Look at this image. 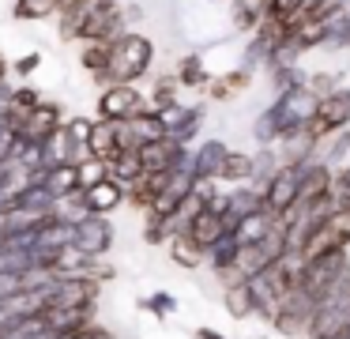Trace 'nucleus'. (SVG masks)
<instances>
[{
    "instance_id": "nucleus-1",
    "label": "nucleus",
    "mask_w": 350,
    "mask_h": 339,
    "mask_svg": "<svg viewBox=\"0 0 350 339\" xmlns=\"http://www.w3.org/2000/svg\"><path fill=\"white\" fill-rule=\"evenodd\" d=\"M154 64V42L136 30H121L109 42V64L102 83H136L139 75H147Z\"/></svg>"
},
{
    "instance_id": "nucleus-2",
    "label": "nucleus",
    "mask_w": 350,
    "mask_h": 339,
    "mask_svg": "<svg viewBox=\"0 0 350 339\" xmlns=\"http://www.w3.org/2000/svg\"><path fill=\"white\" fill-rule=\"evenodd\" d=\"M350 271V256L347 249H332V253H320L312 260H301V275H297V290L309 294L312 301L324 298V290L335 283L339 275Z\"/></svg>"
},
{
    "instance_id": "nucleus-3",
    "label": "nucleus",
    "mask_w": 350,
    "mask_h": 339,
    "mask_svg": "<svg viewBox=\"0 0 350 339\" xmlns=\"http://www.w3.org/2000/svg\"><path fill=\"white\" fill-rule=\"evenodd\" d=\"M46 305H68V309H91L98 305V294H102V283L91 275H53L46 286Z\"/></svg>"
},
{
    "instance_id": "nucleus-4",
    "label": "nucleus",
    "mask_w": 350,
    "mask_h": 339,
    "mask_svg": "<svg viewBox=\"0 0 350 339\" xmlns=\"http://www.w3.org/2000/svg\"><path fill=\"white\" fill-rule=\"evenodd\" d=\"M305 162H309V158H305ZM305 162H279L271 177L260 185V208H264L267 215H282L286 208H294Z\"/></svg>"
},
{
    "instance_id": "nucleus-5",
    "label": "nucleus",
    "mask_w": 350,
    "mask_h": 339,
    "mask_svg": "<svg viewBox=\"0 0 350 339\" xmlns=\"http://www.w3.org/2000/svg\"><path fill=\"white\" fill-rule=\"evenodd\" d=\"M332 249H350V208H342V203H335L332 215L305 238V245L297 256H301V260H312V256L332 253Z\"/></svg>"
},
{
    "instance_id": "nucleus-6",
    "label": "nucleus",
    "mask_w": 350,
    "mask_h": 339,
    "mask_svg": "<svg viewBox=\"0 0 350 339\" xmlns=\"http://www.w3.org/2000/svg\"><path fill=\"white\" fill-rule=\"evenodd\" d=\"M109 245H113V223H109V215L87 211L83 218L72 223V249H79L87 256H106Z\"/></svg>"
},
{
    "instance_id": "nucleus-7",
    "label": "nucleus",
    "mask_w": 350,
    "mask_h": 339,
    "mask_svg": "<svg viewBox=\"0 0 350 339\" xmlns=\"http://www.w3.org/2000/svg\"><path fill=\"white\" fill-rule=\"evenodd\" d=\"M305 128L312 132V140L332 132V128H350V87H335L332 95H320L317 113H312V121Z\"/></svg>"
},
{
    "instance_id": "nucleus-8",
    "label": "nucleus",
    "mask_w": 350,
    "mask_h": 339,
    "mask_svg": "<svg viewBox=\"0 0 350 339\" xmlns=\"http://www.w3.org/2000/svg\"><path fill=\"white\" fill-rule=\"evenodd\" d=\"M144 105L147 98L136 90V83H106V90L98 95V121H129Z\"/></svg>"
},
{
    "instance_id": "nucleus-9",
    "label": "nucleus",
    "mask_w": 350,
    "mask_h": 339,
    "mask_svg": "<svg viewBox=\"0 0 350 339\" xmlns=\"http://www.w3.org/2000/svg\"><path fill=\"white\" fill-rule=\"evenodd\" d=\"M177 234H189V238L207 253V249H211L215 241L222 238V234H230V230H226V223H222V211H215V208H200L192 218H185V226H181Z\"/></svg>"
},
{
    "instance_id": "nucleus-10",
    "label": "nucleus",
    "mask_w": 350,
    "mask_h": 339,
    "mask_svg": "<svg viewBox=\"0 0 350 339\" xmlns=\"http://www.w3.org/2000/svg\"><path fill=\"white\" fill-rule=\"evenodd\" d=\"M332 177H335V170L327 162H320V158H309L305 162V170H301V185H297V208H305V203H312V200H320L324 192H332Z\"/></svg>"
},
{
    "instance_id": "nucleus-11",
    "label": "nucleus",
    "mask_w": 350,
    "mask_h": 339,
    "mask_svg": "<svg viewBox=\"0 0 350 339\" xmlns=\"http://www.w3.org/2000/svg\"><path fill=\"white\" fill-rule=\"evenodd\" d=\"M57 125H64V105H61V102H49V98H42V102L23 117V125H19L16 132H23L27 140H42V136H49Z\"/></svg>"
},
{
    "instance_id": "nucleus-12",
    "label": "nucleus",
    "mask_w": 350,
    "mask_h": 339,
    "mask_svg": "<svg viewBox=\"0 0 350 339\" xmlns=\"http://www.w3.org/2000/svg\"><path fill=\"white\" fill-rule=\"evenodd\" d=\"M38 321L46 324V331L53 336H68V331L91 324V309H68V305H46L38 313Z\"/></svg>"
},
{
    "instance_id": "nucleus-13",
    "label": "nucleus",
    "mask_w": 350,
    "mask_h": 339,
    "mask_svg": "<svg viewBox=\"0 0 350 339\" xmlns=\"http://www.w3.org/2000/svg\"><path fill=\"white\" fill-rule=\"evenodd\" d=\"M83 200H87V211H94V215H109V211H117L124 203V185H117L113 177H102L98 185L83 188Z\"/></svg>"
},
{
    "instance_id": "nucleus-14",
    "label": "nucleus",
    "mask_w": 350,
    "mask_h": 339,
    "mask_svg": "<svg viewBox=\"0 0 350 339\" xmlns=\"http://www.w3.org/2000/svg\"><path fill=\"white\" fill-rule=\"evenodd\" d=\"M226 143L222 140H204L196 151H192V173L196 177H219V166H222V158H226Z\"/></svg>"
},
{
    "instance_id": "nucleus-15",
    "label": "nucleus",
    "mask_w": 350,
    "mask_h": 339,
    "mask_svg": "<svg viewBox=\"0 0 350 339\" xmlns=\"http://www.w3.org/2000/svg\"><path fill=\"white\" fill-rule=\"evenodd\" d=\"M117 151H121V147H117L113 121H98V117H94V128H91V136H87V155H94V158H102V162H109Z\"/></svg>"
},
{
    "instance_id": "nucleus-16",
    "label": "nucleus",
    "mask_w": 350,
    "mask_h": 339,
    "mask_svg": "<svg viewBox=\"0 0 350 339\" xmlns=\"http://www.w3.org/2000/svg\"><path fill=\"white\" fill-rule=\"evenodd\" d=\"M271 218H275V215H267L264 208H260V211H249V215H241V218H237V226H234L237 245H256V241L264 238L267 230H271Z\"/></svg>"
},
{
    "instance_id": "nucleus-17",
    "label": "nucleus",
    "mask_w": 350,
    "mask_h": 339,
    "mask_svg": "<svg viewBox=\"0 0 350 339\" xmlns=\"http://www.w3.org/2000/svg\"><path fill=\"white\" fill-rule=\"evenodd\" d=\"M222 305H226V313L234 316V321H249V316H256V309H252V294H249V286H245V279L222 286Z\"/></svg>"
},
{
    "instance_id": "nucleus-18",
    "label": "nucleus",
    "mask_w": 350,
    "mask_h": 339,
    "mask_svg": "<svg viewBox=\"0 0 350 339\" xmlns=\"http://www.w3.org/2000/svg\"><path fill=\"white\" fill-rule=\"evenodd\" d=\"M129 128H132V136H136L139 143H151V140H162V136H166L162 117H159V110H154V105H144V110L132 113V117H129Z\"/></svg>"
},
{
    "instance_id": "nucleus-19",
    "label": "nucleus",
    "mask_w": 350,
    "mask_h": 339,
    "mask_svg": "<svg viewBox=\"0 0 350 339\" xmlns=\"http://www.w3.org/2000/svg\"><path fill=\"white\" fill-rule=\"evenodd\" d=\"M215 181H226V185H245V181H252V155L249 151H226Z\"/></svg>"
},
{
    "instance_id": "nucleus-20",
    "label": "nucleus",
    "mask_w": 350,
    "mask_h": 339,
    "mask_svg": "<svg viewBox=\"0 0 350 339\" xmlns=\"http://www.w3.org/2000/svg\"><path fill=\"white\" fill-rule=\"evenodd\" d=\"M237 249H241V245H237V238H234V234H222V238H219V241H215V245L204 253V260L211 264V271H215V275H222V271H230V268H234Z\"/></svg>"
},
{
    "instance_id": "nucleus-21",
    "label": "nucleus",
    "mask_w": 350,
    "mask_h": 339,
    "mask_svg": "<svg viewBox=\"0 0 350 339\" xmlns=\"http://www.w3.org/2000/svg\"><path fill=\"white\" fill-rule=\"evenodd\" d=\"M139 173H144V162H139V155H136V151H117V155L109 158V177H113L117 185H124V188H129L132 181L139 177Z\"/></svg>"
},
{
    "instance_id": "nucleus-22",
    "label": "nucleus",
    "mask_w": 350,
    "mask_h": 339,
    "mask_svg": "<svg viewBox=\"0 0 350 339\" xmlns=\"http://www.w3.org/2000/svg\"><path fill=\"white\" fill-rule=\"evenodd\" d=\"M249 211H260V188L245 181V185H234V192H226V215L241 218Z\"/></svg>"
},
{
    "instance_id": "nucleus-23",
    "label": "nucleus",
    "mask_w": 350,
    "mask_h": 339,
    "mask_svg": "<svg viewBox=\"0 0 350 339\" xmlns=\"http://www.w3.org/2000/svg\"><path fill=\"white\" fill-rule=\"evenodd\" d=\"M170 245V256H174V264H181V268H200L204 264V249L196 245V241L189 238V234H174V238L166 241Z\"/></svg>"
},
{
    "instance_id": "nucleus-24",
    "label": "nucleus",
    "mask_w": 350,
    "mask_h": 339,
    "mask_svg": "<svg viewBox=\"0 0 350 339\" xmlns=\"http://www.w3.org/2000/svg\"><path fill=\"white\" fill-rule=\"evenodd\" d=\"M230 8H234V27L237 30H256V23L267 15V0H230Z\"/></svg>"
},
{
    "instance_id": "nucleus-25",
    "label": "nucleus",
    "mask_w": 350,
    "mask_h": 339,
    "mask_svg": "<svg viewBox=\"0 0 350 339\" xmlns=\"http://www.w3.org/2000/svg\"><path fill=\"white\" fill-rule=\"evenodd\" d=\"M252 140H256L260 147H275V140H279V113H275V102L267 105L264 113H256V121H252Z\"/></svg>"
},
{
    "instance_id": "nucleus-26",
    "label": "nucleus",
    "mask_w": 350,
    "mask_h": 339,
    "mask_svg": "<svg viewBox=\"0 0 350 339\" xmlns=\"http://www.w3.org/2000/svg\"><path fill=\"white\" fill-rule=\"evenodd\" d=\"M79 64L102 83L106 75V64H109V42H83V53H79Z\"/></svg>"
},
{
    "instance_id": "nucleus-27",
    "label": "nucleus",
    "mask_w": 350,
    "mask_h": 339,
    "mask_svg": "<svg viewBox=\"0 0 350 339\" xmlns=\"http://www.w3.org/2000/svg\"><path fill=\"white\" fill-rule=\"evenodd\" d=\"M207 68H204V57L200 53H189V57H181V64H177V83L181 87H207Z\"/></svg>"
},
{
    "instance_id": "nucleus-28",
    "label": "nucleus",
    "mask_w": 350,
    "mask_h": 339,
    "mask_svg": "<svg viewBox=\"0 0 350 339\" xmlns=\"http://www.w3.org/2000/svg\"><path fill=\"white\" fill-rule=\"evenodd\" d=\"M42 185H46L53 196H64V192H72V188H79V185H76V162L49 166V170H46V181H42Z\"/></svg>"
},
{
    "instance_id": "nucleus-29",
    "label": "nucleus",
    "mask_w": 350,
    "mask_h": 339,
    "mask_svg": "<svg viewBox=\"0 0 350 339\" xmlns=\"http://www.w3.org/2000/svg\"><path fill=\"white\" fill-rule=\"evenodd\" d=\"M305 68H301V60L297 64H282V68H271V87H275V95H286V90H297V87H305Z\"/></svg>"
},
{
    "instance_id": "nucleus-30",
    "label": "nucleus",
    "mask_w": 350,
    "mask_h": 339,
    "mask_svg": "<svg viewBox=\"0 0 350 339\" xmlns=\"http://www.w3.org/2000/svg\"><path fill=\"white\" fill-rule=\"evenodd\" d=\"M12 15H16L19 23H42V19H49V15H57V0H16Z\"/></svg>"
},
{
    "instance_id": "nucleus-31",
    "label": "nucleus",
    "mask_w": 350,
    "mask_h": 339,
    "mask_svg": "<svg viewBox=\"0 0 350 339\" xmlns=\"http://www.w3.org/2000/svg\"><path fill=\"white\" fill-rule=\"evenodd\" d=\"M102 177H109V162H102V158H94V155H83V158L76 162V185H79V188L98 185Z\"/></svg>"
},
{
    "instance_id": "nucleus-32",
    "label": "nucleus",
    "mask_w": 350,
    "mask_h": 339,
    "mask_svg": "<svg viewBox=\"0 0 350 339\" xmlns=\"http://www.w3.org/2000/svg\"><path fill=\"white\" fill-rule=\"evenodd\" d=\"M267 53H271V42H267L260 30H252L249 34V45H245V57H241V64L249 68V72H256V68H264L267 64Z\"/></svg>"
},
{
    "instance_id": "nucleus-33",
    "label": "nucleus",
    "mask_w": 350,
    "mask_h": 339,
    "mask_svg": "<svg viewBox=\"0 0 350 339\" xmlns=\"http://www.w3.org/2000/svg\"><path fill=\"white\" fill-rule=\"evenodd\" d=\"M38 102H42V90H38V87H31V83H19V87H12L8 110H16L19 117H27V113H31Z\"/></svg>"
},
{
    "instance_id": "nucleus-34",
    "label": "nucleus",
    "mask_w": 350,
    "mask_h": 339,
    "mask_svg": "<svg viewBox=\"0 0 350 339\" xmlns=\"http://www.w3.org/2000/svg\"><path fill=\"white\" fill-rule=\"evenodd\" d=\"M275 166H279V158H275V147H260L256 155H252V181L249 185H264L267 177L275 173Z\"/></svg>"
},
{
    "instance_id": "nucleus-35",
    "label": "nucleus",
    "mask_w": 350,
    "mask_h": 339,
    "mask_svg": "<svg viewBox=\"0 0 350 339\" xmlns=\"http://www.w3.org/2000/svg\"><path fill=\"white\" fill-rule=\"evenodd\" d=\"M177 98H181V83H177V75H162V79L151 87V105H154V110L177 102Z\"/></svg>"
},
{
    "instance_id": "nucleus-36",
    "label": "nucleus",
    "mask_w": 350,
    "mask_h": 339,
    "mask_svg": "<svg viewBox=\"0 0 350 339\" xmlns=\"http://www.w3.org/2000/svg\"><path fill=\"white\" fill-rule=\"evenodd\" d=\"M91 128H94V117H64V132H68L72 143H83V147H87Z\"/></svg>"
},
{
    "instance_id": "nucleus-37",
    "label": "nucleus",
    "mask_w": 350,
    "mask_h": 339,
    "mask_svg": "<svg viewBox=\"0 0 350 339\" xmlns=\"http://www.w3.org/2000/svg\"><path fill=\"white\" fill-rule=\"evenodd\" d=\"M144 309H151L154 316H170L177 309V298H174V294H166V290H159V294H151V298L144 301Z\"/></svg>"
},
{
    "instance_id": "nucleus-38",
    "label": "nucleus",
    "mask_w": 350,
    "mask_h": 339,
    "mask_svg": "<svg viewBox=\"0 0 350 339\" xmlns=\"http://www.w3.org/2000/svg\"><path fill=\"white\" fill-rule=\"evenodd\" d=\"M332 196H335V203L350 208V166H342V170L332 177Z\"/></svg>"
},
{
    "instance_id": "nucleus-39",
    "label": "nucleus",
    "mask_w": 350,
    "mask_h": 339,
    "mask_svg": "<svg viewBox=\"0 0 350 339\" xmlns=\"http://www.w3.org/2000/svg\"><path fill=\"white\" fill-rule=\"evenodd\" d=\"M305 87H309V90H312V95H317V98H320V95H332V90H335V87H339V79H335V75H332V72H312V75H309V79H305Z\"/></svg>"
},
{
    "instance_id": "nucleus-40",
    "label": "nucleus",
    "mask_w": 350,
    "mask_h": 339,
    "mask_svg": "<svg viewBox=\"0 0 350 339\" xmlns=\"http://www.w3.org/2000/svg\"><path fill=\"white\" fill-rule=\"evenodd\" d=\"M219 79L226 83V90H230V95H237V90H245V87H249V83H252V72H249V68H245V64H237L234 72L219 75Z\"/></svg>"
},
{
    "instance_id": "nucleus-41",
    "label": "nucleus",
    "mask_w": 350,
    "mask_h": 339,
    "mask_svg": "<svg viewBox=\"0 0 350 339\" xmlns=\"http://www.w3.org/2000/svg\"><path fill=\"white\" fill-rule=\"evenodd\" d=\"M301 4L305 0H267V15L271 19H286V15L301 12Z\"/></svg>"
},
{
    "instance_id": "nucleus-42",
    "label": "nucleus",
    "mask_w": 350,
    "mask_h": 339,
    "mask_svg": "<svg viewBox=\"0 0 350 339\" xmlns=\"http://www.w3.org/2000/svg\"><path fill=\"white\" fill-rule=\"evenodd\" d=\"M0 162H16V132L0 125Z\"/></svg>"
},
{
    "instance_id": "nucleus-43",
    "label": "nucleus",
    "mask_w": 350,
    "mask_h": 339,
    "mask_svg": "<svg viewBox=\"0 0 350 339\" xmlns=\"http://www.w3.org/2000/svg\"><path fill=\"white\" fill-rule=\"evenodd\" d=\"M38 64H42V53H27V57H19L16 64H8V68H12L16 75H23V79H27V75H31Z\"/></svg>"
},
{
    "instance_id": "nucleus-44",
    "label": "nucleus",
    "mask_w": 350,
    "mask_h": 339,
    "mask_svg": "<svg viewBox=\"0 0 350 339\" xmlns=\"http://www.w3.org/2000/svg\"><path fill=\"white\" fill-rule=\"evenodd\" d=\"M196 339H226V336H222V331H215V328H207V324H204V328H196Z\"/></svg>"
},
{
    "instance_id": "nucleus-45",
    "label": "nucleus",
    "mask_w": 350,
    "mask_h": 339,
    "mask_svg": "<svg viewBox=\"0 0 350 339\" xmlns=\"http://www.w3.org/2000/svg\"><path fill=\"white\" fill-rule=\"evenodd\" d=\"M8 98H12V83H8V75L0 79V105H8Z\"/></svg>"
},
{
    "instance_id": "nucleus-46",
    "label": "nucleus",
    "mask_w": 350,
    "mask_h": 339,
    "mask_svg": "<svg viewBox=\"0 0 350 339\" xmlns=\"http://www.w3.org/2000/svg\"><path fill=\"white\" fill-rule=\"evenodd\" d=\"M79 0H57V12H68V8H76Z\"/></svg>"
},
{
    "instance_id": "nucleus-47",
    "label": "nucleus",
    "mask_w": 350,
    "mask_h": 339,
    "mask_svg": "<svg viewBox=\"0 0 350 339\" xmlns=\"http://www.w3.org/2000/svg\"><path fill=\"white\" fill-rule=\"evenodd\" d=\"M332 339H350V324H342V328L339 331H335V336Z\"/></svg>"
}]
</instances>
